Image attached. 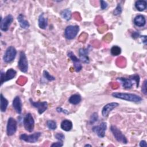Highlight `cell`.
<instances>
[{
	"instance_id": "cell-1",
	"label": "cell",
	"mask_w": 147,
	"mask_h": 147,
	"mask_svg": "<svg viewBox=\"0 0 147 147\" xmlns=\"http://www.w3.org/2000/svg\"><path fill=\"white\" fill-rule=\"evenodd\" d=\"M111 95L114 98L131 102L139 103V102H141L142 100V98L140 96L135 94H132V93L114 92L112 93Z\"/></svg>"
},
{
	"instance_id": "cell-2",
	"label": "cell",
	"mask_w": 147,
	"mask_h": 147,
	"mask_svg": "<svg viewBox=\"0 0 147 147\" xmlns=\"http://www.w3.org/2000/svg\"><path fill=\"white\" fill-rule=\"evenodd\" d=\"M110 130L114 136V138L116 140L124 144H126L128 142L126 136L122 133V131L116 126L114 125H111L110 126Z\"/></svg>"
},
{
	"instance_id": "cell-3",
	"label": "cell",
	"mask_w": 147,
	"mask_h": 147,
	"mask_svg": "<svg viewBox=\"0 0 147 147\" xmlns=\"http://www.w3.org/2000/svg\"><path fill=\"white\" fill-rule=\"evenodd\" d=\"M17 50L13 46H9L6 49L3 56V60L6 63H10L13 61L17 55Z\"/></svg>"
},
{
	"instance_id": "cell-4",
	"label": "cell",
	"mask_w": 147,
	"mask_h": 147,
	"mask_svg": "<svg viewBox=\"0 0 147 147\" xmlns=\"http://www.w3.org/2000/svg\"><path fill=\"white\" fill-rule=\"evenodd\" d=\"M23 125L28 132H32L34 127V120L30 113H27L23 119Z\"/></svg>"
},
{
	"instance_id": "cell-5",
	"label": "cell",
	"mask_w": 147,
	"mask_h": 147,
	"mask_svg": "<svg viewBox=\"0 0 147 147\" xmlns=\"http://www.w3.org/2000/svg\"><path fill=\"white\" fill-rule=\"evenodd\" d=\"M79 31L78 25H68L64 30L65 37L68 40H72L75 38Z\"/></svg>"
},
{
	"instance_id": "cell-6",
	"label": "cell",
	"mask_w": 147,
	"mask_h": 147,
	"mask_svg": "<svg viewBox=\"0 0 147 147\" xmlns=\"http://www.w3.org/2000/svg\"><path fill=\"white\" fill-rule=\"evenodd\" d=\"M18 67L19 69L24 73H26L28 69V61L25 53L21 51L20 53L19 60L18 61Z\"/></svg>"
},
{
	"instance_id": "cell-7",
	"label": "cell",
	"mask_w": 147,
	"mask_h": 147,
	"mask_svg": "<svg viewBox=\"0 0 147 147\" xmlns=\"http://www.w3.org/2000/svg\"><path fill=\"white\" fill-rule=\"evenodd\" d=\"M41 136V132H35L32 134L28 135L26 134H21L20 136V139L28 143L36 142Z\"/></svg>"
},
{
	"instance_id": "cell-8",
	"label": "cell",
	"mask_w": 147,
	"mask_h": 147,
	"mask_svg": "<svg viewBox=\"0 0 147 147\" xmlns=\"http://www.w3.org/2000/svg\"><path fill=\"white\" fill-rule=\"evenodd\" d=\"M17 129V122L12 118L9 117L8 118L6 125V133L8 136H11L15 134Z\"/></svg>"
},
{
	"instance_id": "cell-9",
	"label": "cell",
	"mask_w": 147,
	"mask_h": 147,
	"mask_svg": "<svg viewBox=\"0 0 147 147\" xmlns=\"http://www.w3.org/2000/svg\"><path fill=\"white\" fill-rule=\"evenodd\" d=\"M17 74V72L13 68L8 69L6 72H3L2 71H1V86L3 84V83L13 79Z\"/></svg>"
},
{
	"instance_id": "cell-10",
	"label": "cell",
	"mask_w": 147,
	"mask_h": 147,
	"mask_svg": "<svg viewBox=\"0 0 147 147\" xmlns=\"http://www.w3.org/2000/svg\"><path fill=\"white\" fill-rule=\"evenodd\" d=\"M13 20L14 18L11 14L7 15L3 18L1 17L0 24L1 30L3 32H7L9 30L11 24H12Z\"/></svg>"
},
{
	"instance_id": "cell-11",
	"label": "cell",
	"mask_w": 147,
	"mask_h": 147,
	"mask_svg": "<svg viewBox=\"0 0 147 147\" xmlns=\"http://www.w3.org/2000/svg\"><path fill=\"white\" fill-rule=\"evenodd\" d=\"M29 102L31 105L37 109L39 114H42L44 113L48 108V103L44 102H34L32 98L29 99Z\"/></svg>"
},
{
	"instance_id": "cell-12",
	"label": "cell",
	"mask_w": 147,
	"mask_h": 147,
	"mask_svg": "<svg viewBox=\"0 0 147 147\" xmlns=\"http://www.w3.org/2000/svg\"><path fill=\"white\" fill-rule=\"evenodd\" d=\"M107 129V123L105 122H101L99 125H96L92 128V130L99 137L103 138L105 136V133Z\"/></svg>"
},
{
	"instance_id": "cell-13",
	"label": "cell",
	"mask_w": 147,
	"mask_h": 147,
	"mask_svg": "<svg viewBox=\"0 0 147 147\" xmlns=\"http://www.w3.org/2000/svg\"><path fill=\"white\" fill-rule=\"evenodd\" d=\"M67 56L71 60V61L74 63V67L76 71V72H78L80 71L82 69V65L81 63V61L79 59H78L75 54L71 51H68L67 53Z\"/></svg>"
},
{
	"instance_id": "cell-14",
	"label": "cell",
	"mask_w": 147,
	"mask_h": 147,
	"mask_svg": "<svg viewBox=\"0 0 147 147\" xmlns=\"http://www.w3.org/2000/svg\"><path fill=\"white\" fill-rule=\"evenodd\" d=\"M119 106V103L117 102H110L105 105L102 110V115L104 117H107L109 113L115 107Z\"/></svg>"
},
{
	"instance_id": "cell-15",
	"label": "cell",
	"mask_w": 147,
	"mask_h": 147,
	"mask_svg": "<svg viewBox=\"0 0 147 147\" xmlns=\"http://www.w3.org/2000/svg\"><path fill=\"white\" fill-rule=\"evenodd\" d=\"M89 49L88 48H80L79 50V55L80 57V60L82 62L88 64L90 62V59L88 56L89 53Z\"/></svg>"
},
{
	"instance_id": "cell-16",
	"label": "cell",
	"mask_w": 147,
	"mask_h": 147,
	"mask_svg": "<svg viewBox=\"0 0 147 147\" xmlns=\"http://www.w3.org/2000/svg\"><path fill=\"white\" fill-rule=\"evenodd\" d=\"M12 105L14 110L18 114H21L22 110V101L19 96H16L13 100Z\"/></svg>"
},
{
	"instance_id": "cell-17",
	"label": "cell",
	"mask_w": 147,
	"mask_h": 147,
	"mask_svg": "<svg viewBox=\"0 0 147 147\" xmlns=\"http://www.w3.org/2000/svg\"><path fill=\"white\" fill-rule=\"evenodd\" d=\"M117 79L121 82L122 87L125 89H130L133 86V81L130 78H126L123 77L118 78Z\"/></svg>"
},
{
	"instance_id": "cell-18",
	"label": "cell",
	"mask_w": 147,
	"mask_h": 147,
	"mask_svg": "<svg viewBox=\"0 0 147 147\" xmlns=\"http://www.w3.org/2000/svg\"><path fill=\"white\" fill-rule=\"evenodd\" d=\"M17 21L20 24V26L21 28L26 29L29 28L30 24H29L28 21L25 18V16L23 14H20L17 16Z\"/></svg>"
},
{
	"instance_id": "cell-19",
	"label": "cell",
	"mask_w": 147,
	"mask_h": 147,
	"mask_svg": "<svg viewBox=\"0 0 147 147\" xmlns=\"http://www.w3.org/2000/svg\"><path fill=\"white\" fill-rule=\"evenodd\" d=\"M134 24L138 27H143L146 24V19L142 14L136 16L134 18Z\"/></svg>"
},
{
	"instance_id": "cell-20",
	"label": "cell",
	"mask_w": 147,
	"mask_h": 147,
	"mask_svg": "<svg viewBox=\"0 0 147 147\" xmlns=\"http://www.w3.org/2000/svg\"><path fill=\"white\" fill-rule=\"evenodd\" d=\"M38 25L40 29H45L48 26V19L45 17L44 14L41 13L38 18Z\"/></svg>"
},
{
	"instance_id": "cell-21",
	"label": "cell",
	"mask_w": 147,
	"mask_h": 147,
	"mask_svg": "<svg viewBox=\"0 0 147 147\" xmlns=\"http://www.w3.org/2000/svg\"><path fill=\"white\" fill-rule=\"evenodd\" d=\"M73 124L71 121L69 119H64L60 124L61 129L65 131H69L72 129Z\"/></svg>"
},
{
	"instance_id": "cell-22",
	"label": "cell",
	"mask_w": 147,
	"mask_h": 147,
	"mask_svg": "<svg viewBox=\"0 0 147 147\" xmlns=\"http://www.w3.org/2000/svg\"><path fill=\"white\" fill-rule=\"evenodd\" d=\"M147 3L145 0H138L135 2V7L140 11H142L146 9Z\"/></svg>"
},
{
	"instance_id": "cell-23",
	"label": "cell",
	"mask_w": 147,
	"mask_h": 147,
	"mask_svg": "<svg viewBox=\"0 0 147 147\" xmlns=\"http://www.w3.org/2000/svg\"><path fill=\"white\" fill-rule=\"evenodd\" d=\"M0 98H1V101H0V110L1 112H5L8 104L9 102L8 100L6 99V98L3 95V94L1 93L0 95Z\"/></svg>"
},
{
	"instance_id": "cell-24",
	"label": "cell",
	"mask_w": 147,
	"mask_h": 147,
	"mask_svg": "<svg viewBox=\"0 0 147 147\" xmlns=\"http://www.w3.org/2000/svg\"><path fill=\"white\" fill-rule=\"evenodd\" d=\"M82 100V96L78 94L72 95L68 99V102L74 105L79 104Z\"/></svg>"
},
{
	"instance_id": "cell-25",
	"label": "cell",
	"mask_w": 147,
	"mask_h": 147,
	"mask_svg": "<svg viewBox=\"0 0 147 147\" xmlns=\"http://www.w3.org/2000/svg\"><path fill=\"white\" fill-rule=\"evenodd\" d=\"M71 16H72L71 11L69 9H65L61 12V17L66 21L70 20L71 18Z\"/></svg>"
},
{
	"instance_id": "cell-26",
	"label": "cell",
	"mask_w": 147,
	"mask_h": 147,
	"mask_svg": "<svg viewBox=\"0 0 147 147\" xmlns=\"http://www.w3.org/2000/svg\"><path fill=\"white\" fill-rule=\"evenodd\" d=\"M110 53L111 55L114 56H118L121 53V48L118 45H114L111 47L110 49Z\"/></svg>"
},
{
	"instance_id": "cell-27",
	"label": "cell",
	"mask_w": 147,
	"mask_h": 147,
	"mask_svg": "<svg viewBox=\"0 0 147 147\" xmlns=\"http://www.w3.org/2000/svg\"><path fill=\"white\" fill-rule=\"evenodd\" d=\"M47 126L49 129L54 130L57 128L56 122L53 120H48L47 121Z\"/></svg>"
},
{
	"instance_id": "cell-28",
	"label": "cell",
	"mask_w": 147,
	"mask_h": 147,
	"mask_svg": "<svg viewBox=\"0 0 147 147\" xmlns=\"http://www.w3.org/2000/svg\"><path fill=\"white\" fill-rule=\"evenodd\" d=\"M130 78L134 82L136 83V87H137V88H138V86H139V83H140V80L139 75H138L137 74H134V75H131V76H130Z\"/></svg>"
},
{
	"instance_id": "cell-29",
	"label": "cell",
	"mask_w": 147,
	"mask_h": 147,
	"mask_svg": "<svg viewBox=\"0 0 147 147\" xmlns=\"http://www.w3.org/2000/svg\"><path fill=\"white\" fill-rule=\"evenodd\" d=\"M43 76L45 79H46L48 81H53L55 80V78L51 75L47 71L45 70L43 72Z\"/></svg>"
},
{
	"instance_id": "cell-30",
	"label": "cell",
	"mask_w": 147,
	"mask_h": 147,
	"mask_svg": "<svg viewBox=\"0 0 147 147\" xmlns=\"http://www.w3.org/2000/svg\"><path fill=\"white\" fill-rule=\"evenodd\" d=\"M98 120V114L97 113L95 112L94 113H92L90 117V123L91 125L94 124V123H95L96 122H97Z\"/></svg>"
},
{
	"instance_id": "cell-31",
	"label": "cell",
	"mask_w": 147,
	"mask_h": 147,
	"mask_svg": "<svg viewBox=\"0 0 147 147\" xmlns=\"http://www.w3.org/2000/svg\"><path fill=\"white\" fill-rule=\"evenodd\" d=\"M122 11V8L120 3H118L116 7V8L113 11V14L114 16H119L121 14Z\"/></svg>"
},
{
	"instance_id": "cell-32",
	"label": "cell",
	"mask_w": 147,
	"mask_h": 147,
	"mask_svg": "<svg viewBox=\"0 0 147 147\" xmlns=\"http://www.w3.org/2000/svg\"><path fill=\"white\" fill-rule=\"evenodd\" d=\"M55 137L56 138V139H57L58 141H63V140L65 138V136L63 133H57L55 135Z\"/></svg>"
},
{
	"instance_id": "cell-33",
	"label": "cell",
	"mask_w": 147,
	"mask_h": 147,
	"mask_svg": "<svg viewBox=\"0 0 147 147\" xmlns=\"http://www.w3.org/2000/svg\"><path fill=\"white\" fill-rule=\"evenodd\" d=\"M146 83H147V80L146 79H145L142 84V88H141V90H142V92L145 94V95H146L147 94V90H146Z\"/></svg>"
},
{
	"instance_id": "cell-34",
	"label": "cell",
	"mask_w": 147,
	"mask_h": 147,
	"mask_svg": "<svg viewBox=\"0 0 147 147\" xmlns=\"http://www.w3.org/2000/svg\"><path fill=\"white\" fill-rule=\"evenodd\" d=\"M100 8L102 10L106 9L108 6V3L105 1H100Z\"/></svg>"
},
{
	"instance_id": "cell-35",
	"label": "cell",
	"mask_w": 147,
	"mask_h": 147,
	"mask_svg": "<svg viewBox=\"0 0 147 147\" xmlns=\"http://www.w3.org/2000/svg\"><path fill=\"white\" fill-rule=\"evenodd\" d=\"M51 146H57V147H61L63 146V141H59L57 142H53V144H52V145H51Z\"/></svg>"
},
{
	"instance_id": "cell-36",
	"label": "cell",
	"mask_w": 147,
	"mask_h": 147,
	"mask_svg": "<svg viewBox=\"0 0 147 147\" xmlns=\"http://www.w3.org/2000/svg\"><path fill=\"white\" fill-rule=\"evenodd\" d=\"M56 111H57V112H59V113H64V114H68L69 113L67 110L63 109L61 107H57V108L56 109Z\"/></svg>"
},
{
	"instance_id": "cell-37",
	"label": "cell",
	"mask_w": 147,
	"mask_h": 147,
	"mask_svg": "<svg viewBox=\"0 0 147 147\" xmlns=\"http://www.w3.org/2000/svg\"><path fill=\"white\" fill-rule=\"evenodd\" d=\"M140 36V33H139L138 32H134L132 33V34H131L132 38H134V39L138 38Z\"/></svg>"
},
{
	"instance_id": "cell-38",
	"label": "cell",
	"mask_w": 147,
	"mask_h": 147,
	"mask_svg": "<svg viewBox=\"0 0 147 147\" xmlns=\"http://www.w3.org/2000/svg\"><path fill=\"white\" fill-rule=\"evenodd\" d=\"M139 145L141 147H146L147 146V144H146V142L145 140H141L140 142Z\"/></svg>"
},
{
	"instance_id": "cell-39",
	"label": "cell",
	"mask_w": 147,
	"mask_h": 147,
	"mask_svg": "<svg viewBox=\"0 0 147 147\" xmlns=\"http://www.w3.org/2000/svg\"><path fill=\"white\" fill-rule=\"evenodd\" d=\"M141 39L142 40V42L144 43L145 45H146V36H141Z\"/></svg>"
},
{
	"instance_id": "cell-40",
	"label": "cell",
	"mask_w": 147,
	"mask_h": 147,
	"mask_svg": "<svg viewBox=\"0 0 147 147\" xmlns=\"http://www.w3.org/2000/svg\"><path fill=\"white\" fill-rule=\"evenodd\" d=\"M84 146H92V145H90V144H86L84 145Z\"/></svg>"
}]
</instances>
